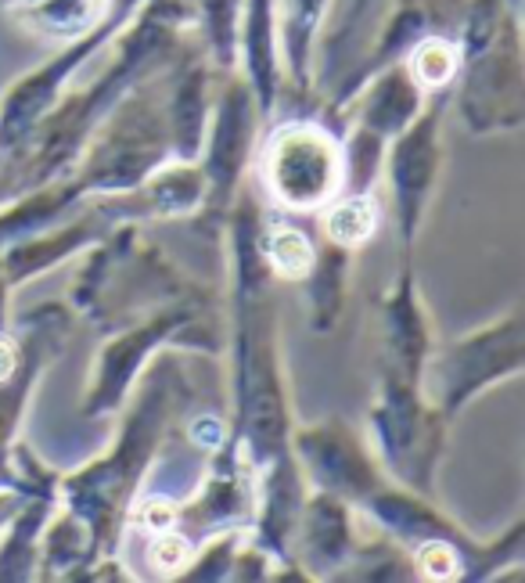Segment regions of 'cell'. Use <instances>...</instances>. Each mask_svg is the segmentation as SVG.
Listing matches in <instances>:
<instances>
[{
    "instance_id": "cell-1",
    "label": "cell",
    "mask_w": 525,
    "mask_h": 583,
    "mask_svg": "<svg viewBox=\"0 0 525 583\" xmlns=\"http://www.w3.org/2000/svg\"><path fill=\"white\" fill-rule=\"evenodd\" d=\"M335 173V148L317 130H288L270 152V184L288 206H313L331 191Z\"/></svg>"
},
{
    "instance_id": "cell-2",
    "label": "cell",
    "mask_w": 525,
    "mask_h": 583,
    "mask_svg": "<svg viewBox=\"0 0 525 583\" xmlns=\"http://www.w3.org/2000/svg\"><path fill=\"white\" fill-rule=\"evenodd\" d=\"M374 231V209L364 198H349L328 213V234L342 245H360Z\"/></svg>"
},
{
    "instance_id": "cell-3",
    "label": "cell",
    "mask_w": 525,
    "mask_h": 583,
    "mask_svg": "<svg viewBox=\"0 0 525 583\" xmlns=\"http://www.w3.org/2000/svg\"><path fill=\"white\" fill-rule=\"evenodd\" d=\"M270 260H274V267L281 270V274L299 278V274L310 270L313 249L299 231H277L274 238H270Z\"/></svg>"
},
{
    "instance_id": "cell-4",
    "label": "cell",
    "mask_w": 525,
    "mask_h": 583,
    "mask_svg": "<svg viewBox=\"0 0 525 583\" xmlns=\"http://www.w3.org/2000/svg\"><path fill=\"white\" fill-rule=\"evenodd\" d=\"M418 76L425 83H443L450 80V72H454V51L446 44H425L418 51Z\"/></svg>"
},
{
    "instance_id": "cell-5",
    "label": "cell",
    "mask_w": 525,
    "mask_h": 583,
    "mask_svg": "<svg viewBox=\"0 0 525 583\" xmlns=\"http://www.w3.org/2000/svg\"><path fill=\"white\" fill-rule=\"evenodd\" d=\"M421 569H425L432 580H450V576L457 573V558L450 548H443V544H428L425 551H421Z\"/></svg>"
},
{
    "instance_id": "cell-6",
    "label": "cell",
    "mask_w": 525,
    "mask_h": 583,
    "mask_svg": "<svg viewBox=\"0 0 525 583\" xmlns=\"http://www.w3.org/2000/svg\"><path fill=\"white\" fill-rule=\"evenodd\" d=\"M173 504L170 501H162V497H155V501H144L141 504V526L144 530H152V533H166L173 526Z\"/></svg>"
},
{
    "instance_id": "cell-7",
    "label": "cell",
    "mask_w": 525,
    "mask_h": 583,
    "mask_svg": "<svg viewBox=\"0 0 525 583\" xmlns=\"http://www.w3.org/2000/svg\"><path fill=\"white\" fill-rule=\"evenodd\" d=\"M187 548H184V540L180 537H170V530H166V537L155 544V562H159L162 569H177L180 562H184Z\"/></svg>"
},
{
    "instance_id": "cell-8",
    "label": "cell",
    "mask_w": 525,
    "mask_h": 583,
    "mask_svg": "<svg viewBox=\"0 0 525 583\" xmlns=\"http://www.w3.org/2000/svg\"><path fill=\"white\" fill-rule=\"evenodd\" d=\"M191 436H195V443H202V447H220L223 429H220V422H213V418H198Z\"/></svg>"
},
{
    "instance_id": "cell-9",
    "label": "cell",
    "mask_w": 525,
    "mask_h": 583,
    "mask_svg": "<svg viewBox=\"0 0 525 583\" xmlns=\"http://www.w3.org/2000/svg\"><path fill=\"white\" fill-rule=\"evenodd\" d=\"M11 364H15V357H11V350H8V346H4V342H0V378L8 375Z\"/></svg>"
}]
</instances>
